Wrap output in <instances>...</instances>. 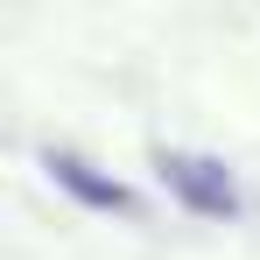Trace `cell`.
I'll return each mask as SVG.
<instances>
[{
    "label": "cell",
    "instance_id": "1",
    "mask_svg": "<svg viewBox=\"0 0 260 260\" xmlns=\"http://www.w3.org/2000/svg\"><path fill=\"white\" fill-rule=\"evenodd\" d=\"M155 176H162V190H169V197H176L190 218L232 225V218L246 211V197H239V176L225 169L218 155H197V148H162V155H155Z\"/></svg>",
    "mask_w": 260,
    "mask_h": 260
},
{
    "label": "cell",
    "instance_id": "2",
    "mask_svg": "<svg viewBox=\"0 0 260 260\" xmlns=\"http://www.w3.org/2000/svg\"><path fill=\"white\" fill-rule=\"evenodd\" d=\"M43 169H49V183H56L71 204H85V211H106V218H134V211H141V204H134V190L120 183V176L91 169L85 155H71V148H49Z\"/></svg>",
    "mask_w": 260,
    "mask_h": 260
}]
</instances>
